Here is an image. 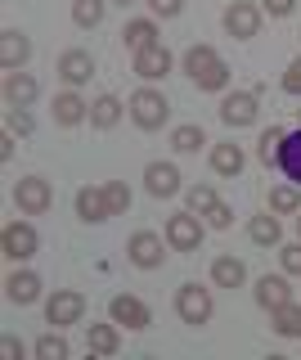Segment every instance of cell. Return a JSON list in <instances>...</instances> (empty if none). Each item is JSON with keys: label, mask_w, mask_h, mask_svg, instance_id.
Returning <instances> with one entry per match:
<instances>
[{"label": "cell", "mask_w": 301, "mask_h": 360, "mask_svg": "<svg viewBox=\"0 0 301 360\" xmlns=\"http://www.w3.org/2000/svg\"><path fill=\"white\" fill-rule=\"evenodd\" d=\"M185 72L194 77L198 90H225L229 86V63L211 45H189L185 50Z\"/></svg>", "instance_id": "1"}, {"label": "cell", "mask_w": 301, "mask_h": 360, "mask_svg": "<svg viewBox=\"0 0 301 360\" xmlns=\"http://www.w3.org/2000/svg\"><path fill=\"white\" fill-rule=\"evenodd\" d=\"M166 117H171V104H166L162 90L144 86V90H135V95H131V122H135L140 131H162Z\"/></svg>", "instance_id": "2"}, {"label": "cell", "mask_w": 301, "mask_h": 360, "mask_svg": "<svg viewBox=\"0 0 301 360\" xmlns=\"http://www.w3.org/2000/svg\"><path fill=\"white\" fill-rule=\"evenodd\" d=\"M211 311H216V302H211V288L203 284H180L175 288V315H180L185 324H207L211 320Z\"/></svg>", "instance_id": "3"}, {"label": "cell", "mask_w": 301, "mask_h": 360, "mask_svg": "<svg viewBox=\"0 0 301 360\" xmlns=\"http://www.w3.org/2000/svg\"><path fill=\"white\" fill-rule=\"evenodd\" d=\"M14 202H18V212H27V217H46V212L54 207L50 180H46V176H23V180L14 185Z\"/></svg>", "instance_id": "4"}, {"label": "cell", "mask_w": 301, "mask_h": 360, "mask_svg": "<svg viewBox=\"0 0 301 360\" xmlns=\"http://www.w3.org/2000/svg\"><path fill=\"white\" fill-rule=\"evenodd\" d=\"M166 243H171L175 252H198V243H203V221H198V212H175V217H166Z\"/></svg>", "instance_id": "5"}, {"label": "cell", "mask_w": 301, "mask_h": 360, "mask_svg": "<svg viewBox=\"0 0 301 360\" xmlns=\"http://www.w3.org/2000/svg\"><path fill=\"white\" fill-rule=\"evenodd\" d=\"M86 315V297L76 288H59L54 297L46 302V320L54 324V329H68V324H81Z\"/></svg>", "instance_id": "6"}, {"label": "cell", "mask_w": 301, "mask_h": 360, "mask_svg": "<svg viewBox=\"0 0 301 360\" xmlns=\"http://www.w3.org/2000/svg\"><path fill=\"white\" fill-rule=\"evenodd\" d=\"M126 257H131V266H140V270H158L166 262V248L153 230H135L131 243H126Z\"/></svg>", "instance_id": "7"}, {"label": "cell", "mask_w": 301, "mask_h": 360, "mask_svg": "<svg viewBox=\"0 0 301 360\" xmlns=\"http://www.w3.org/2000/svg\"><path fill=\"white\" fill-rule=\"evenodd\" d=\"M0 243H5V257H9V262H32V257H36V248H41L36 230H32L27 221H9L5 234H0Z\"/></svg>", "instance_id": "8"}, {"label": "cell", "mask_w": 301, "mask_h": 360, "mask_svg": "<svg viewBox=\"0 0 301 360\" xmlns=\"http://www.w3.org/2000/svg\"><path fill=\"white\" fill-rule=\"evenodd\" d=\"M225 32L234 41H252L256 32H261V9H256L252 0H234L225 9Z\"/></svg>", "instance_id": "9"}, {"label": "cell", "mask_w": 301, "mask_h": 360, "mask_svg": "<svg viewBox=\"0 0 301 360\" xmlns=\"http://www.w3.org/2000/svg\"><path fill=\"white\" fill-rule=\"evenodd\" d=\"M108 315H113L117 324H126V329H149V324H153L149 307H144L140 297H131V292H117V297L108 302Z\"/></svg>", "instance_id": "10"}, {"label": "cell", "mask_w": 301, "mask_h": 360, "mask_svg": "<svg viewBox=\"0 0 301 360\" xmlns=\"http://www.w3.org/2000/svg\"><path fill=\"white\" fill-rule=\"evenodd\" d=\"M220 122H225V127H252L256 122V95H248V90L225 95L220 99Z\"/></svg>", "instance_id": "11"}, {"label": "cell", "mask_w": 301, "mask_h": 360, "mask_svg": "<svg viewBox=\"0 0 301 360\" xmlns=\"http://www.w3.org/2000/svg\"><path fill=\"white\" fill-rule=\"evenodd\" d=\"M59 77L68 82L72 90L76 86H86L95 77V59H91V50H63L59 54Z\"/></svg>", "instance_id": "12"}, {"label": "cell", "mask_w": 301, "mask_h": 360, "mask_svg": "<svg viewBox=\"0 0 301 360\" xmlns=\"http://www.w3.org/2000/svg\"><path fill=\"white\" fill-rule=\"evenodd\" d=\"M27 59H32V41L23 37V32L5 27L0 32V68H5V72H18Z\"/></svg>", "instance_id": "13"}, {"label": "cell", "mask_w": 301, "mask_h": 360, "mask_svg": "<svg viewBox=\"0 0 301 360\" xmlns=\"http://www.w3.org/2000/svg\"><path fill=\"white\" fill-rule=\"evenodd\" d=\"M41 95V86H36V77L32 72H5V104L9 108H32V99Z\"/></svg>", "instance_id": "14"}, {"label": "cell", "mask_w": 301, "mask_h": 360, "mask_svg": "<svg viewBox=\"0 0 301 360\" xmlns=\"http://www.w3.org/2000/svg\"><path fill=\"white\" fill-rule=\"evenodd\" d=\"M144 185H149L153 198H171V194H180V172L171 162H149L144 167Z\"/></svg>", "instance_id": "15"}, {"label": "cell", "mask_w": 301, "mask_h": 360, "mask_svg": "<svg viewBox=\"0 0 301 360\" xmlns=\"http://www.w3.org/2000/svg\"><path fill=\"white\" fill-rule=\"evenodd\" d=\"M288 302H293V284H288L283 275H261L256 279V307L279 311V307H288Z\"/></svg>", "instance_id": "16"}, {"label": "cell", "mask_w": 301, "mask_h": 360, "mask_svg": "<svg viewBox=\"0 0 301 360\" xmlns=\"http://www.w3.org/2000/svg\"><path fill=\"white\" fill-rule=\"evenodd\" d=\"M166 72H171V50H166V45H149V50L135 54V77H144V82H162Z\"/></svg>", "instance_id": "17"}, {"label": "cell", "mask_w": 301, "mask_h": 360, "mask_svg": "<svg viewBox=\"0 0 301 360\" xmlns=\"http://www.w3.org/2000/svg\"><path fill=\"white\" fill-rule=\"evenodd\" d=\"M86 347L95 356H117L121 352V324L108 320V324H86Z\"/></svg>", "instance_id": "18"}, {"label": "cell", "mask_w": 301, "mask_h": 360, "mask_svg": "<svg viewBox=\"0 0 301 360\" xmlns=\"http://www.w3.org/2000/svg\"><path fill=\"white\" fill-rule=\"evenodd\" d=\"M5 297L18 302V307H32V302L41 297V275L36 270H14V275L5 279Z\"/></svg>", "instance_id": "19"}, {"label": "cell", "mask_w": 301, "mask_h": 360, "mask_svg": "<svg viewBox=\"0 0 301 360\" xmlns=\"http://www.w3.org/2000/svg\"><path fill=\"white\" fill-rule=\"evenodd\" d=\"M76 217L91 221V225L108 221V217H113V207H108V194H104V189H95V185L76 189Z\"/></svg>", "instance_id": "20"}, {"label": "cell", "mask_w": 301, "mask_h": 360, "mask_svg": "<svg viewBox=\"0 0 301 360\" xmlns=\"http://www.w3.org/2000/svg\"><path fill=\"white\" fill-rule=\"evenodd\" d=\"M91 117V104H86L76 90H63V95H54V122L59 127H76V122Z\"/></svg>", "instance_id": "21"}, {"label": "cell", "mask_w": 301, "mask_h": 360, "mask_svg": "<svg viewBox=\"0 0 301 360\" xmlns=\"http://www.w3.org/2000/svg\"><path fill=\"white\" fill-rule=\"evenodd\" d=\"M121 41H126L131 54L149 50V45H162V41H158V22H153V18H131L126 27H121Z\"/></svg>", "instance_id": "22"}, {"label": "cell", "mask_w": 301, "mask_h": 360, "mask_svg": "<svg viewBox=\"0 0 301 360\" xmlns=\"http://www.w3.org/2000/svg\"><path fill=\"white\" fill-rule=\"evenodd\" d=\"M243 279H248V266H243L239 257H216V262H211V284L216 288H239Z\"/></svg>", "instance_id": "23"}, {"label": "cell", "mask_w": 301, "mask_h": 360, "mask_svg": "<svg viewBox=\"0 0 301 360\" xmlns=\"http://www.w3.org/2000/svg\"><path fill=\"white\" fill-rule=\"evenodd\" d=\"M131 104H121L117 95H99L95 104H91V127H99V131H108V127H117L121 122V112H126Z\"/></svg>", "instance_id": "24"}, {"label": "cell", "mask_w": 301, "mask_h": 360, "mask_svg": "<svg viewBox=\"0 0 301 360\" xmlns=\"http://www.w3.org/2000/svg\"><path fill=\"white\" fill-rule=\"evenodd\" d=\"M279 167H283V176L301 185V131H288L283 144H279Z\"/></svg>", "instance_id": "25"}, {"label": "cell", "mask_w": 301, "mask_h": 360, "mask_svg": "<svg viewBox=\"0 0 301 360\" xmlns=\"http://www.w3.org/2000/svg\"><path fill=\"white\" fill-rule=\"evenodd\" d=\"M248 234H252V243H261V248H274L279 239H283V230H279V217H270V212H261V217H252Z\"/></svg>", "instance_id": "26"}, {"label": "cell", "mask_w": 301, "mask_h": 360, "mask_svg": "<svg viewBox=\"0 0 301 360\" xmlns=\"http://www.w3.org/2000/svg\"><path fill=\"white\" fill-rule=\"evenodd\" d=\"M211 167H216V176H239L243 172V149L239 144H216V149H211Z\"/></svg>", "instance_id": "27"}, {"label": "cell", "mask_w": 301, "mask_h": 360, "mask_svg": "<svg viewBox=\"0 0 301 360\" xmlns=\"http://www.w3.org/2000/svg\"><path fill=\"white\" fill-rule=\"evenodd\" d=\"M203 144H207V135H203V127H194V122H185V127L171 131V149L175 153H198Z\"/></svg>", "instance_id": "28"}, {"label": "cell", "mask_w": 301, "mask_h": 360, "mask_svg": "<svg viewBox=\"0 0 301 360\" xmlns=\"http://www.w3.org/2000/svg\"><path fill=\"white\" fill-rule=\"evenodd\" d=\"M104 9H108V0H72V22L76 27H99Z\"/></svg>", "instance_id": "29"}, {"label": "cell", "mask_w": 301, "mask_h": 360, "mask_svg": "<svg viewBox=\"0 0 301 360\" xmlns=\"http://www.w3.org/2000/svg\"><path fill=\"white\" fill-rule=\"evenodd\" d=\"M270 315H274V333L279 338H301V307L297 302H288V307H279Z\"/></svg>", "instance_id": "30"}, {"label": "cell", "mask_w": 301, "mask_h": 360, "mask_svg": "<svg viewBox=\"0 0 301 360\" xmlns=\"http://www.w3.org/2000/svg\"><path fill=\"white\" fill-rule=\"evenodd\" d=\"M32 352H36V360H68V338L63 333H46V338H36V347H32Z\"/></svg>", "instance_id": "31"}, {"label": "cell", "mask_w": 301, "mask_h": 360, "mask_svg": "<svg viewBox=\"0 0 301 360\" xmlns=\"http://www.w3.org/2000/svg\"><path fill=\"white\" fill-rule=\"evenodd\" d=\"M270 212H301V194L293 185H274L270 189Z\"/></svg>", "instance_id": "32"}, {"label": "cell", "mask_w": 301, "mask_h": 360, "mask_svg": "<svg viewBox=\"0 0 301 360\" xmlns=\"http://www.w3.org/2000/svg\"><path fill=\"white\" fill-rule=\"evenodd\" d=\"M283 135H288L283 127H270V131L261 135V144H256V153H261V162H265V167H270V162H279V144H283Z\"/></svg>", "instance_id": "33"}, {"label": "cell", "mask_w": 301, "mask_h": 360, "mask_svg": "<svg viewBox=\"0 0 301 360\" xmlns=\"http://www.w3.org/2000/svg\"><path fill=\"white\" fill-rule=\"evenodd\" d=\"M216 202L220 198H216V189H211V185H194V189H189V212H198V217H207Z\"/></svg>", "instance_id": "34"}, {"label": "cell", "mask_w": 301, "mask_h": 360, "mask_svg": "<svg viewBox=\"0 0 301 360\" xmlns=\"http://www.w3.org/2000/svg\"><path fill=\"white\" fill-rule=\"evenodd\" d=\"M104 194H108V207H113V217H121V212L131 207V189H126V180H108Z\"/></svg>", "instance_id": "35"}, {"label": "cell", "mask_w": 301, "mask_h": 360, "mask_svg": "<svg viewBox=\"0 0 301 360\" xmlns=\"http://www.w3.org/2000/svg\"><path fill=\"white\" fill-rule=\"evenodd\" d=\"M279 262H283L288 275H301V243H288V248H279Z\"/></svg>", "instance_id": "36"}, {"label": "cell", "mask_w": 301, "mask_h": 360, "mask_svg": "<svg viewBox=\"0 0 301 360\" xmlns=\"http://www.w3.org/2000/svg\"><path fill=\"white\" fill-rule=\"evenodd\" d=\"M207 225H216V230H229V225H234V207H229V202H216V207L207 212Z\"/></svg>", "instance_id": "37"}, {"label": "cell", "mask_w": 301, "mask_h": 360, "mask_svg": "<svg viewBox=\"0 0 301 360\" xmlns=\"http://www.w3.org/2000/svg\"><path fill=\"white\" fill-rule=\"evenodd\" d=\"M283 90L288 95H301V54L293 63H288V72H283Z\"/></svg>", "instance_id": "38"}, {"label": "cell", "mask_w": 301, "mask_h": 360, "mask_svg": "<svg viewBox=\"0 0 301 360\" xmlns=\"http://www.w3.org/2000/svg\"><path fill=\"white\" fill-rule=\"evenodd\" d=\"M293 5H297V0H261V14H270V18H288V14H293Z\"/></svg>", "instance_id": "39"}, {"label": "cell", "mask_w": 301, "mask_h": 360, "mask_svg": "<svg viewBox=\"0 0 301 360\" xmlns=\"http://www.w3.org/2000/svg\"><path fill=\"white\" fill-rule=\"evenodd\" d=\"M149 9H153L158 18H175V14L185 9V0H149Z\"/></svg>", "instance_id": "40"}, {"label": "cell", "mask_w": 301, "mask_h": 360, "mask_svg": "<svg viewBox=\"0 0 301 360\" xmlns=\"http://www.w3.org/2000/svg\"><path fill=\"white\" fill-rule=\"evenodd\" d=\"M9 127H14L18 135H32V112L27 108H9Z\"/></svg>", "instance_id": "41"}, {"label": "cell", "mask_w": 301, "mask_h": 360, "mask_svg": "<svg viewBox=\"0 0 301 360\" xmlns=\"http://www.w3.org/2000/svg\"><path fill=\"white\" fill-rule=\"evenodd\" d=\"M0 352H5V356H14V360H23V342H18L14 333H5V338H0Z\"/></svg>", "instance_id": "42"}, {"label": "cell", "mask_w": 301, "mask_h": 360, "mask_svg": "<svg viewBox=\"0 0 301 360\" xmlns=\"http://www.w3.org/2000/svg\"><path fill=\"white\" fill-rule=\"evenodd\" d=\"M9 153H14V135H0V158L9 162Z\"/></svg>", "instance_id": "43"}, {"label": "cell", "mask_w": 301, "mask_h": 360, "mask_svg": "<svg viewBox=\"0 0 301 360\" xmlns=\"http://www.w3.org/2000/svg\"><path fill=\"white\" fill-rule=\"evenodd\" d=\"M108 5H135V0H108Z\"/></svg>", "instance_id": "44"}, {"label": "cell", "mask_w": 301, "mask_h": 360, "mask_svg": "<svg viewBox=\"0 0 301 360\" xmlns=\"http://www.w3.org/2000/svg\"><path fill=\"white\" fill-rule=\"evenodd\" d=\"M297 230H301V217H297Z\"/></svg>", "instance_id": "45"}]
</instances>
